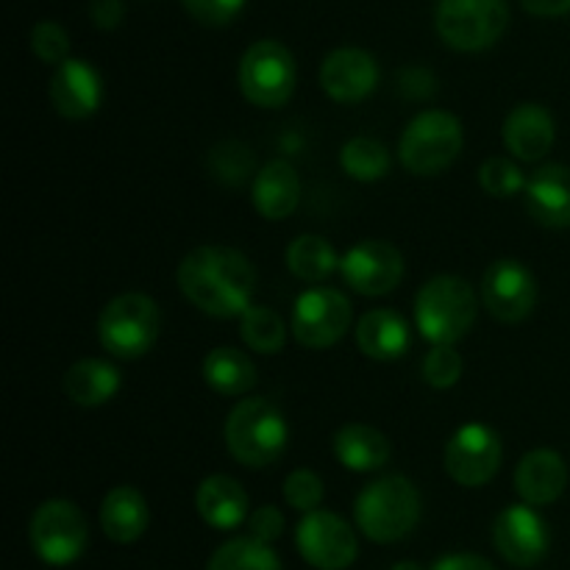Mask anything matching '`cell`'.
Here are the masks:
<instances>
[{
  "label": "cell",
  "instance_id": "14",
  "mask_svg": "<svg viewBox=\"0 0 570 570\" xmlns=\"http://www.w3.org/2000/svg\"><path fill=\"white\" fill-rule=\"evenodd\" d=\"M340 271L348 287L367 298H376L399 287L404 278V256L384 239H362L343 256Z\"/></svg>",
  "mask_w": 570,
  "mask_h": 570
},
{
  "label": "cell",
  "instance_id": "36",
  "mask_svg": "<svg viewBox=\"0 0 570 570\" xmlns=\"http://www.w3.org/2000/svg\"><path fill=\"white\" fill-rule=\"evenodd\" d=\"M284 501H287L293 510L304 512V515L321 510V501H323L321 476L312 471H306V468L293 471L287 476V482H284Z\"/></svg>",
  "mask_w": 570,
  "mask_h": 570
},
{
  "label": "cell",
  "instance_id": "13",
  "mask_svg": "<svg viewBox=\"0 0 570 570\" xmlns=\"http://www.w3.org/2000/svg\"><path fill=\"white\" fill-rule=\"evenodd\" d=\"M484 309L501 323H521L538 304V282L518 259H499L482 276Z\"/></svg>",
  "mask_w": 570,
  "mask_h": 570
},
{
  "label": "cell",
  "instance_id": "4",
  "mask_svg": "<svg viewBox=\"0 0 570 570\" xmlns=\"http://www.w3.org/2000/svg\"><path fill=\"white\" fill-rule=\"evenodd\" d=\"M479 298L468 282L438 276L421 287L415 298L417 332L432 345H454L476 323Z\"/></svg>",
  "mask_w": 570,
  "mask_h": 570
},
{
  "label": "cell",
  "instance_id": "22",
  "mask_svg": "<svg viewBox=\"0 0 570 570\" xmlns=\"http://www.w3.org/2000/svg\"><path fill=\"white\" fill-rule=\"evenodd\" d=\"M150 523V510L145 495L131 484H120V488L109 490L100 504V527H104L106 538L115 543L128 546L145 534Z\"/></svg>",
  "mask_w": 570,
  "mask_h": 570
},
{
  "label": "cell",
  "instance_id": "30",
  "mask_svg": "<svg viewBox=\"0 0 570 570\" xmlns=\"http://www.w3.org/2000/svg\"><path fill=\"white\" fill-rule=\"evenodd\" d=\"M206 570H282L276 551L254 538H234L212 554Z\"/></svg>",
  "mask_w": 570,
  "mask_h": 570
},
{
  "label": "cell",
  "instance_id": "15",
  "mask_svg": "<svg viewBox=\"0 0 570 570\" xmlns=\"http://www.w3.org/2000/svg\"><path fill=\"white\" fill-rule=\"evenodd\" d=\"M493 543L510 566L534 568L549 554L551 534L534 507L512 504L495 518Z\"/></svg>",
  "mask_w": 570,
  "mask_h": 570
},
{
  "label": "cell",
  "instance_id": "5",
  "mask_svg": "<svg viewBox=\"0 0 570 570\" xmlns=\"http://www.w3.org/2000/svg\"><path fill=\"white\" fill-rule=\"evenodd\" d=\"M462 142H465L462 122L456 120L451 111H421V115L406 126V131L401 134V165H404L412 176H438L445 167L454 165L456 156H460L462 150Z\"/></svg>",
  "mask_w": 570,
  "mask_h": 570
},
{
  "label": "cell",
  "instance_id": "6",
  "mask_svg": "<svg viewBox=\"0 0 570 570\" xmlns=\"http://www.w3.org/2000/svg\"><path fill=\"white\" fill-rule=\"evenodd\" d=\"M159 306L142 293H126L104 306L98 321L100 345L117 360H139L159 337Z\"/></svg>",
  "mask_w": 570,
  "mask_h": 570
},
{
  "label": "cell",
  "instance_id": "17",
  "mask_svg": "<svg viewBox=\"0 0 570 570\" xmlns=\"http://www.w3.org/2000/svg\"><path fill=\"white\" fill-rule=\"evenodd\" d=\"M50 100L53 109L67 120H83L100 109L104 100V81L89 61L67 59L56 67L50 78Z\"/></svg>",
  "mask_w": 570,
  "mask_h": 570
},
{
  "label": "cell",
  "instance_id": "40",
  "mask_svg": "<svg viewBox=\"0 0 570 570\" xmlns=\"http://www.w3.org/2000/svg\"><path fill=\"white\" fill-rule=\"evenodd\" d=\"M432 570H495L493 562L479 554H449L434 562Z\"/></svg>",
  "mask_w": 570,
  "mask_h": 570
},
{
  "label": "cell",
  "instance_id": "24",
  "mask_svg": "<svg viewBox=\"0 0 570 570\" xmlns=\"http://www.w3.org/2000/svg\"><path fill=\"white\" fill-rule=\"evenodd\" d=\"M337 462L348 471L371 473L390 462V440L367 423H345L332 440Z\"/></svg>",
  "mask_w": 570,
  "mask_h": 570
},
{
  "label": "cell",
  "instance_id": "42",
  "mask_svg": "<svg viewBox=\"0 0 570 570\" xmlns=\"http://www.w3.org/2000/svg\"><path fill=\"white\" fill-rule=\"evenodd\" d=\"M393 570H423L417 562H399V566H393Z\"/></svg>",
  "mask_w": 570,
  "mask_h": 570
},
{
  "label": "cell",
  "instance_id": "32",
  "mask_svg": "<svg viewBox=\"0 0 570 570\" xmlns=\"http://www.w3.org/2000/svg\"><path fill=\"white\" fill-rule=\"evenodd\" d=\"M479 184L493 198H512L515 193L527 189V178H523L521 167L507 156H490L482 167H479Z\"/></svg>",
  "mask_w": 570,
  "mask_h": 570
},
{
  "label": "cell",
  "instance_id": "23",
  "mask_svg": "<svg viewBox=\"0 0 570 570\" xmlns=\"http://www.w3.org/2000/svg\"><path fill=\"white\" fill-rule=\"evenodd\" d=\"M356 345L367 360L393 362L410 348V326L393 309H371L356 323Z\"/></svg>",
  "mask_w": 570,
  "mask_h": 570
},
{
  "label": "cell",
  "instance_id": "11",
  "mask_svg": "<svg viewBox=\"0 0 570 570\" xmlns=\"http://www.w3.org/2000/svg\"><path fill=\"white\" fill-rule=\"evenodd\" d=\"M501 438L484 423H465L454 432V438L445 443L443 465L445 473L462 488H482L499 473Z\"/></svg>",
  "mask_w": 570,
  "mask_h": 570
},
{
  "label": "cell",
  "instance_id": "39",
  "mask_svg": "<svg viewBox=\"0 0 570 570\" xmlns=\"http://www.w3.org/2000/svg\"><path fill=\"white\" fill-rule=\"evenodd\" d=\"M122 14H126L122 0H92L89 3V17H92L100 31H115L122 22Z\"/></svg>",
  "mask_w": 570,
  "mask_h": 570
},
{
  "label": "cell",
  "instance_id": "9",
  "mask_svg": "<svg viewBox=\"0 0 570 570\" xmlns=\"http://www.w3.org/2000/svg\"><path fill=\"white\" fill-rule=\"evenodd\" d=\"M239 92L259 109H278L295 89V59L276 39H259L239 59Z\"/></svg>",
  "mask_w": 570,
  "mask_h": 570
},
{
  "label": "cell",
  "instance_id": "19",
  "mask_svg": "<svg viewBox=\"0 0 570 570\" xmlns=\"http://www.w3.org/2000/svg\"><path fill=\"white\" fill-rule=\"evenodd\" d=\"M568 484V468L557 451L534 449L518 462L515 490L529 507L554 504Z\"/></svg>",
  "mask_w": 570,
  "mask_h": 570
},
{
  "label": "cell",
  "instance_id": "29",
  "mask_svg": "<svg viewBox=\"0 0 570 570\" xmlns=\"http://www.w3.org/2000/svg\"><path fill=\"white\" fill-rule=\"evenodd\" d=\"M340 165L354 181H382L390 173V154L379 139L354 137L340 150Z\"/></svg>",
  "mask_w": 570,
  "mask_h": 570
},
{
  "label": "cell",
  "instance_id": "10",
  "mask_svg": "<svg viewBox=\"0 0 570 570\" xmlns=\"http://www.w3.org/2000/svg\"><path fill=\"white\" fill-rule=\"evenodd\" d=\"M351 321H354L351 301L340 289L312 287L295 301L293 337L304 348H332L345 337Z\"/></svg>",
  "mask_w": 570,
  "mask_h": 570
},
{
  "label": "cell",
  "instance_id": "21",
  "mask_svg": "<svg viewBox=\"0 0 570 570\" xmlns=\"http://www.w3.org/2000/svg\"><path fill=\"white\" fill-rule=\"evenodd\" d=\"M195 510L204 518L206 527L220 529V532H228V529H237L239 523L248 515V493H245L243 484L232 476H217L204 479L198 484V493H195Z\"/></svg>",
  "mask_w": 570,
  "mask_h": 570
},
{
  "label": "cell",
  "instance_id": "8",
  "mask_svg": "<svg viewBox=\"0 0 570 570\" xmlns=\"http://www.w3.org/2000/svg\"><path fill=\"white\" fill-rule=\"evenodd\" d=\"M28 534H31L33 554L53 568H65L81 560L89 546L87 518L72 501L65 499H50L39 504Z\"/></svg>",
  "mask_w": 570,
  "mask_h": 570
},
{
  "label": "cell",
  "instance_id": "27",
  "mask_svg": "<svg viewBox=\"0 0 570 570\" xmlns=\"http://www.w3.org/2000/svg\"><path fill=\"white\" fill-rule=\"evenodd\" d=\"M206 384L220 395H245L256 384V365L239 348H212L200 365Z\"/></svg>",
  "mask_w": 570,
  "mask_h": 570
},
{
  "label": "cell",
  "instance_id": "37",
  "mask_svg": "<svg viewBox=\"0 0 570 570\" xmlns=\"http://www.w3.org/2000/svg\"><path fill=\"white\" fill-rule=\"evenodd\" d=\"M184 9L204 26H228L239 11L245 9L248 0H181Z\"/></svg>",
  "mask_w": 570,
  "mask_h": 570
},
{
  "label": "cell",
  "instance_id": "41",
  "mask_svg": "<svg viewBox=\"0 0 570 570\" xmlns=\"http://www.w3.org/2000/svg\"><path fill=\"white\" fill-rule=\"evenodd\" d=\"M523 9L534 17H566L570 14V0H521Z\"/></svg>",
  "mask_w": 570,
  "mask_h": 570
},
{
  "label": "cell",
  "instance_id": "26",
  "mask_svg": "<svg viewBox=\"0 0 570 570\" xmlns=\"http://www.w3.org/2000/svg\"><path fill=\"white\" fill-rule=\"evenodd\" d=\"M120 390V371L106 360H81L65 373V393L78 406H100Z\"/></svg>",
  "mask_w": 570,
  "mask_h": 570
},
{
  "label": "cell",
  "instance_id": "38",
  "mask_svg": "<svg viewBox=\"0 0 570 570\" xmlns=\"http://www.w3.org/2000/svg\"><path fill=\"white\" fill-rule=\"evenodd\" d=\"M248 538L259 540V543H267L271 546L273 540L282 538L284 532V515L278 507L267 504V507H259L256 512H250L248 518Z\"/></svg>",
  "mask_w": 570,
  "mask_h": 570
},
{
  "label": "cell",
  "instance_id": "28",
  "mask_svg": "<svg viewBox=\"0 0 570 570\" xmlns=\"http://www.w3.org/2000/svg\"><path fill=\"white\" fill-rule=\"evenodd\" d=\"M287 267L301 282H326L340 267L337 250L321 234H301L287 248Z\"/></svg>",
  "mask_w": 570,
  "mask_h": 570
},
{
  "label": "cell",
  "instance_id": "25",
  "mask_svg": "<svg viewBox=\"0 0 570 570\" xmlns=\"http://www.w3.org/2000/svg\"><path fill=\"white\" fill-rule=\"evenodd\" d=\"M301 200L298 173L289 161H271L254 178V206L267 220H284L295 212Z\"/></svg>",
  "mask_w": 570,
  "mask_h": 570
},
{
  "label": "cell",
  "instance_id": "18",
  "mask_svg": "<svg viewBox=\"0 0 570 570\" xmlns=\"http://www.w3.org/2000/svg\"><path fill=\"white\" fill-rule=\"evenodd\" d=\"M557 139L554 117L540 104H521L504 120V148L521 161H538Z\"/></svg>",
  "mask_w": 570,
  "mask_h": 570
},
{
  "label": "cell",
  "instance_id": "16",
  "mask_svg": "<svg viewBox=\"0 0 570 570\" xmlns=\"http://www.w3.org/2000/svg\"><path fill=\"white\" fill-rule=\"evenodd\" d=\"M379 83V65L367 50L337 48L323 59L321 87L337 104L365 100Z\"/></svg>",
  "mask_w": 570,
  "mask_h": 570
},
{
  "label": "cell",
  "instance_id": "34",
  "mask_svg": "<svg viewBox=\"0 0 570 570\" xmlns=\"http://www.w3.org/2000/svg\"><path fill=\"white\" fill-rule=\"evenodd\" d=\"M209 167L220 181L239 184L243 178H248L250 167H254V154L239 142H223L212 150Z\"/></svg>",
  "mask_w": 570,
  "mask_h": 570
},
{
  "label": "cell",
  "instance_id": "3",
  "mask_svg": "<svg viewBox=\"0 0 570 570\" xmlns=\"http://www.w3.org/2000/svg\"><path fill=\"white\" fill-rule=\"evenodd\" d=\"M226 445L237 462L248 468H267L284 454L289 440L282 410L267 399H245L228 415Z\"/></svg>",
  "mask_w": 570,
  "mask_h": 570
},
{
  "label": "cell",
  "instance_id": "12",
  "mask_svg": "<svg viewBox=\"0 0 570 570\" xmlns=\"http://www.w3.org/2000/svg\"><path fill=\"white\" fill-rule=\"evenodd\" d=\"M295 546L301 557L317 570H345L360 554L351 523L326 510L304 515L295 532Z\"/></svg>",
  "mask_w": 570,
  "mask_h": 570
},
{
  "label": "cell",
  "instance_id": "33",
  "mask_svg": "<svg viewBox=\"0 0 570 570\" xmlns=\"http://www.w3.org/2000/svg\"><path fill=\"white\" fill-rule=\"evenodd\" d=\"M462 356L454 345H434L423 360V379L434 390H449L460 382Z\"/></svg>",
  "mask_w": 570,
  "mask_h": 570
},
{
  "label": "cell",
  "instance_id": "35",
  "mask_svg": "<svg viewBox=\"0 0 570 570\" xmlns=\"http://www.w3.org/2000/svg\"><path fill=\"white\" fill-rule=\"evenodd\" d=\"M31 48L37 53L39 61L45 65H65L70 59V37H67L65 28L53 20H42L33 26L31 31Z\"/></svg>",
  "mask_w": 570,
  "mask_h": 570
},
{
  "label": "cell",
  "instance_id": "2",
  "mask_svg": "<svg viewBox=\"0 0 570 570\" xmlns=\"http://www.w3.org/2000/svg\"><path fill=\"white\" fill-rule=\"evenodd\" d=\"M356 527L373 543H395L421 521V495L406 476H382L365 484L354 501Z\"/></svg>",
  "mask_w": 570,
  "mask_h": 570
},
{
  "label": "cell",
  "instance_id": "20",
  "mask_svg": "<svg viewBox=\"0 0 570 570\" xmlns=\"http://www.w3.org/2000/svg\"><path fill=\"white\" fill-rule=\"evenodd\" d=\"M527 209L540 226H570V167L546 165L527 178Z\"/></svg>",
  "mask_w": 570,
  "mask_h": 570
},
{
  "label": "cell",
  "instance_id": "31",
  "mask_svg": "<svg viewBox=\"0 0 570 570\" xmlns=\"http://www.w3.org/2000/svg\"><path fill=\"white\" fill-rule=\"evenodd\" d=\"M239 334H243L245 345L256 354H278L287 343V326L278 317V312L267 309V306H250L243 317H239Z\"/></svg>",
  "mask_w": 570,
  "mask_h": 570
},
{
  "label": "cell",
  "instance_id": "1",
  "mask_svg": "<svg viewBox=\"0 0 570 570\" xmlns=\"http://www.w3.org/2000/svg\"><path fill=\"white\" fill-rule=\"evenodd\" d=\"M178 287L189 304L212 317H243L250 309L256 271L250 259L226 245H200L178 265Z\"/></svg>",
  "mask_w": 570,
  "mask_h": 570
},
{
  "label": "cell",
  "instance_id": "7",
  "mask_svg": "<svg viewBox=\"0 0 570 570\" xmlns=\"http://www.w3.org/2000/svg\"><path fill=\"white\" fill-rule=\"evenodd\" d=\"M440 39L462 53H476L501 39L510 26L507 0H440L434 14Z\"/></svg>",
  "mask_w": 570,
  "mask_h": 570
}]
</instances>
